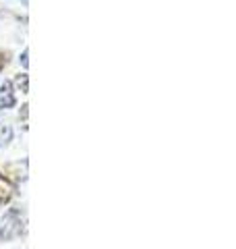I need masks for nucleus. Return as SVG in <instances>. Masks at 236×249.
I'll list each match as a JSON object with an SVG mask.
<instances>
[{
  "label": "nucleus",
  "instance_id": "nucleus-1",
  "mask_svg": "<svg viewBox=\"0 0 236 249\" xmlns=\"http://www.w3.org/2000/svg\"><path fill=\"white\" fill-rule=\"evenodd\" d=\"M19 232V222L15 220V216H6L4 220H0V237L2 239H11Z\"/></svg>",
  "mask_w": 236,
  "mask_h": 249
},
{
  "label": "nucleus",
  "instance_id": "nucleus-2",
  "mask_svg": "<svg viewBox=\"0 0 236 249\" xmlns=\"http://www.w3.org/2000/svg\"><path fill=\"white\" fill-rule=\"evenodd\" d=\"M15 104V96L11 91V83H4L2 88H0V110L2 108H11Z\"/></svg>",
  "mask_w": 236,
  "mask_h": 249
},
{
  "label": "nucleus",
  "instance_id": "nucleus-3",
  "mask_svg": "<svg viewBox=\"0 0 236 249\" xmlns=\"http://www.w3.org/2000/svg\"><path fill=\"white\" fill-rule=\"evenodd\" d=\"M13 191H15L13 183L9 181V178L0 177V201H9L11 196H13Z\"/></svg>",
  "mask_w": 236,
  "mask_h": 249
},
{
  "label": "nucleus",
  "instance_id": "nucleus-4",
  "mask_svg": "<svg viewBox=\"0 0 236 249\" xmlns=\"http://www.w3.org/2000/svg\"><path fill=\"white\" fill-rule=\"evenodd\" d=\"M13 139V127L6 121H0V147L6 145Z\"/></svg>",
  "mask_w": 236,
  "mask_h": 249
},
{
  "label": "nucleus",
  "instance_id": "nucleus-5",
  "mask_svg": "<svg viewBox=\"0 0 236 249\" xmlns=\"http://www.w3.org/2000/svg\"><path fill=\"white\" fill-rule=\"evenodd\" d=\"M17 85H19L23 91H27V75H21L19 79H17Z\"/></svg>",
  "mask_w": 236,
  "mask_h": 249
},
{
  "label": "nucleus",
  "instance_id": "nucleus-6",
  "mask_svg": "<svg viewBox=\"0 0 236 249\" xmlns=\"http://www.w3.org/2000/svg\"><path fill=\"white\" fill-rule=\"evenodd\" d=\"M4 65H6V54H0V71H2Z\"/></svg>",
  "mask_w": 236,
  "mask_h": 249
},
{
  "label": "nucleus",
  "instance_id": "nucleus-7",
  "mask_svg": "<svg viewBox=\"0 0 236 249\" xmlns=\"http://www.w3.org/2000/svg\"><path fill=\"white\" fill-rule=\"evenodd\" d=\"M27 54H29V52L25 50V52H23V56H21V62H23V67H27Z\"/></svg>",
  "mask_w": 236,
  "mask_h": 249
}]
</instances>
